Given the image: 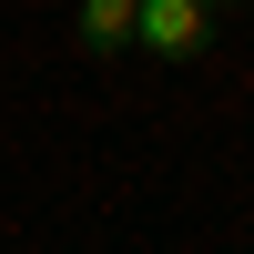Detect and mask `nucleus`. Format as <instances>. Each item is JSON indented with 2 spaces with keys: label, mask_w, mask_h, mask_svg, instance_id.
I'll return each instance as SVG.
<instances>
[{
  "label": "nucleus",
  "mask_w": 254,
  "mask_h": 254,
  "mask_svg": "<svg viewBox=\"0 0 254 254\" xmlns=\"http://www.w3.org/2000/svg\"><path fill=\"white\" fill-rule=\"evenodd\" d=\"M203 41H214V10H203V0H132V51L203 61Z\"/></svg>",
  "instance_id": "f257e3e1"
},
{
  "label": "nucleus",
  "mask_w": 254,
  "mask_h": 254,
  "mask_svg": "<svg viewBox=\"0 0 254 254\" xmlns=\"http://www.w3.org/2000/svg\"><path fill=\"white\" fill-rule=\"evenodd\" d=\"M81 41L92 51H132V0H81Z\"/></svg>",
  "instance_id": "f03ea898"
},
{
  "label": "nucleus",
  "mask_w": 254,
  "mask_h": 254,
  "mask_svg": "<svg viewBox=\"0 0 254 254\" xmlns=\"http://www.w3.org/2000/svg\"><path fill=\"white\" fill-rule=\"evenodd\" d=\"M203 10H234V0H203Z\"/></svg>",
  "instance_id": "7ed1b4c3"
}]
</instances>
